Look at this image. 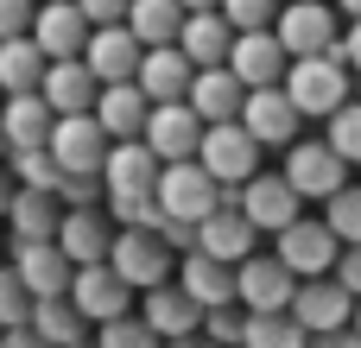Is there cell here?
Segmentation results:
<instances>
[{"mask_svg":"<svg viewBox=\"0 0 361 348\" xmlns=\"http://www.w3.org/2000/svg\"><path fill=\"white\" fill-rule=\"evenodd\" d=\"M330 235H336V247H361V184H343L330 203H324V216H317Z\"/></svg>","mask_w":361,"mask_h":348,"instance_id":"836d02e7","label":"cell"},{"mask_svg":"<svg viewBox=\"0 0 361 348\" xmlns=\"http://www.w3.org/2000/svg\"><path fill=\"white\" fill-rule=\"evenodd\" d=\"M279 95L292 101L298 120H317V114L330 120V114L349 101V70H343L336 51H324V57H292L286 76H279Z\"/></svg>","mask_w":361,"mask_h":348,"instance_id":"6da1fadb","label":"cell"},{"mask_svg":"<svg viewBox=\"0 0 361 348\" xmlns=\"http://www.w3.org/2000/svg\"><path fill=\"white\" fill-rule=\"evenodd\" d=\"M38 76H44V57L32 51V38H6L0 44V89L6 95H32Z\"/></svg>","mask_w":361,"mask_h":348,"instance_id":"d6a6232c","label":"cell"},{"mask_svg":"<svg viewBox=\"0 0 361 348\" xmlns=\"http://www.w3.org/2000/svg\"><path fill=\"white\" fill-rule=\"evenodd\" d=\"M254 241H260V235L241 222L235 190H216V216H209V222H197L190 254H203V260H216V266H241V260L254 254Z\"/></svg>","mask_w":361,"mask_h":348,"instance_id":"8fae6325","label":"cell"},{"mask_svg":"<svg viewBox=\"0 0 361 348\" xmlns=\"http://www.w3.org/2000/svg\"><path fill=\"white\" fill-rule=\"evenodd\" d=\"M76 348H95V342H76Z\"/></svg>","mask_w":361,"mask_h":348,"instance_id":"9f6ffc18","label":"cell"},{"mask_svg":"<svg viewBox=\"0 0 361 348\" xmlns=\"http://www.w3.org/2000/svg\"><path fill=\"white\" fill-rule=\"evenodd\" d=\"M349 311H355V298L336 279H305L292 292V304H286V317L305 330V342L311 336H330V330H349Z\"/></svg>","mask_w":361,"mask_h":348,"instance_id":"2e32d148","label":"cell"},{"mask_svg":"<svg viewBox=\"0 0 361 348\" xmlns=\"http://www.w3.org/2000/svg\"><path fill=\"white\" fill-rule=\"evenodd\" d=\"M70 6H76V13L89 19V32H102V25H121L133 0H70Z\"/></svg>","mask_w":361,"mask_h":348,"instance_id":"7bdbcfd3","label":"cell"},{"mask_svg":"<svg viewBox=\"0 0 361 348\" xmlns=\"http://www.w3.org/2000/svg\"><path fill=\"white\" fill-rule=\"evenodd\" d=\"M63 298H70V311H76L89 330H102V323H114V317H133V292H127L108 266H76Z\"/></svg>","mask_w":361,"mask_h":348,"instance_id":"7c38bea8","label":"cell"},{"mask_svg":"<svg viewBox=\"0 0 361 348\" xmlns=\"http://www.w3.org/2000/svg\"><path fill=\"white\" fill-rule=\"evenodd\" d=\"M57 209H102V178H57Z\"/></svg>","mask_w":361,"mask_h":348,"instance_id":"b9f144b4","label":"cell"},{"mask_svg":"<svg viewBox=\"0 0 361 348\" xmlns=\"http://www.w3.org/2000/svg\"><path fill=\"white\" fill-rule=\"evenodd\" d=\"M32 51L44 57V63H70V57H82V44H89V19L70 6V0H51V6H38L32 13Z\"/></svg>","mask_w":361,"mask_h":348,"instance_id":"e0dca14e","label":"cell"},{"mask_svg":"<svg viewBox=\"0 0 361 348\" xmlns=\"http://www.w3.org/2000/svg\"><path fill=\"white\" fill-rule=\"evenodd\" d=\"M336 57H343V70H349V76H361V19L336 38Z\"/></svg>","mask_w":361,"mask_h":348,"instance_id":"bcb514c9","label":"cell"},{"mask_svg":"<svg viewBox=\"0 0 361 348\" xmlns=\"http://www.w3.org/2000/svg\"><path fill=\"white\" fill-rule=\"evenodd\" d=\"M203 139V120L184 108V101H165V108H146V127H140V146L159 159V165H190Z\"/></svg>","mask_w":361,"mask_h":348,"instance_id":"4fadbf2b","label":"cell"},{"mask_svg":"<svg viewBox=\"0 0 361 348\" xmlns=\"http://www.w3.org/2000/svg\"><path fill=\"white\" fill-rule=\"evenodd\" d=\"M279 6H286V0H279Z\"/></svg>","mask_w":361,"mask_h":348,"instance_id":"680465c9","label":"cell"},{"mask_svg":"<svg viewBox=\"0 0 361 348\" xmlns=\"http://www.w3.org/2000/svg\"><path fill=\"white\" fill-rule=\"evenodd\" d=\"M190 63L178 57V44H165V51H140V70H133V89L146 95V108H165V101H184V89H190Z\"/></svg>","mask_w":361,"mask_h":348,"instance_id":"603a6c76","label":"cell"},{"mask_svg":"<svg viewBox=\"0 0 361 348\" xmlns=\"http://www.w3.org/2000/svg\"><path fill=\"white\" fill-rule=\"evenodd\" d=\"M336 13H349V25L361 19V0H336Z\"/></svg>","mask_w":361,"mask_h":348,"instance_id":"f5cc1de1","label":"cell"},{"mask_svg":"<svg viewBox=\"0 0 361 348\" xmlns=\"http://www.w3.org/2000/svg\"><path fill=\"white\" fill-rule=\"evenodd\" d=\"M235 209H241V222H247L254 235H286V228L305 216V203L292 197V184H286L279 171H254V178L235 190Z\"/></svg>","mask_w":361,"mask_h":348,"instance_id":"8992f818","label":"cell"},{"mask_svg":"<svg viewBox=\"0 0 361 348\" xmlns=\"http://www.w3.org/2000/svg\"><path fill=\"white\" fill-rule=\"evenodd\" d=\"M273 38H279L286 57H324V51H336L343 25L324 0H286L279 19H273Z\"/></svg>","mask_w":361,"mask_h":348,"instance_id":"5b68a950","label":"cell"},{"mask_svg":"<svg viewBox=\"0 0 361 348\" xmlns=\"http://www.w3.org/2000/svg\"><path fill=\"white\" fill-rule=\"evenodd\" d=\"M32 317V298H25V285L13 279V266H0V330H19Z\"/></svg>","mask_w":361,"mask_h":348,"instance_id":"60d3db41","label":"cell"},{"mask_svg":"<svg viewBox=\"0 0 361 348\" xmlns=\"http://www.w3.org/2000/svg\"><path fill=\"white\" fill-rule=\"evenodd\" d=\"M6 222H13V241H51V235H57V222H63V209H57V197H51V190H13Z\"/></svg>","mask_w":361,"mask_h":348,"instance_id":"1f68e13d","label":"cell"},{"mask_svg":"<svg viewBox=\"0 0 361 348\" xmlns=\"http://www.w3.org/2000/svg\"><path fill=\"white\" fill-rule=\"evenodd\" d=\"M292 292H298V279L273 254H247L235 266V311H247V317H279L292 304Z\"/></svg>","mask_w":361,"mask_h":348,"instance_id":"9c48e42d","label":"cell"},{"mask_svg":"<svg viewBox=\"0 0 361 348\" xmlns=\"http://www.w3.org/2000/svg\"><path fill=\"white\" fill-rule=\"evenodd\" d=\"M44 152H51V165H57L63 178H95L102 159H108V139H102V127H95L89 114H63V120H51Z\"/></svg>","mask_w":361,"mask_h":348,"instance_id":"30bf717a","label":"cell"},{"mask_svg":"<svg viewBox=\"0 0 361 348\" xmlns=\"http://www.w3.org/2000/svg\"><path fill=\"white\" fill-rule=\"evenodd\" d=\"M305 348H361V336H349V330H330V336H311Z\"/></svg>","mask_w":361,"mask_h":348,"instance_id":"7dc6e473","label":"cell"},{"mask_svg":"<svg viewBox=\"0 0 361 348\" xmlns=\"http://www.w3.org/2000/svg\"><path fill=\"white\" fill-rule=\"evenodd\" d=\"M44 108H51V120H63V114H89L95 108V76L70 57V63H44V76H38V89H32Z\"/></svg>","mask_w":361,"mask_h":348,"instance_id":"cb8c5ba5","label":"cell"},{"mask_svg":"<svg viewBox=\"0 0 361 348\" xmlns=\"http://www.w3.org/2000/svg\"><path fill=\"white\" fill-rule=\"evenodd\" d=\"M25 330H32L44 348H76V342H89V323L70 311V298H32Z\"/></svg>","mask_w":361,"mask_h":348,"instance_id":"4dcf8cb0","label":"cell"},{"mask_svg":"<svg viewBox=\"0 0 361 348\" xmlns=\"http://www.w3.org/2000/svg\"><path fill=\"white\" fill-rule=\"evenodd\" d=\"M330 279H336V285H343V292H349V298L361 304V247H343V254H336Z\"/></svg>","mask_w":361,"mask_h":348,"instance_id":"f6af8a7d","label":"cell"},{"mask_svg":"<svg viewBox=\"0 0 361 348\" xmlns=\"http://www.w3.org/2000/svg\"><path fill=\"white\" fill-rule=\"evenodd\" d=\"M6 159H13V171H6L13 190H57V178H63L44 146H38V152H6Z\"/></svg>","mask_w":361,"mask_h":348,"instance_id":"74e56055","label":"cell"},{"mask_svg":"<svg viewBox=\"0 0 361 348\" xmlns=\"http://www.w3.org/2000/svg\"><path fill=\"white\" fill-rule=\"evenodd\" d=\"M38 6H51V0H38Z\"/></svg>","mask_w":361,"mask_h":348,"instance_id":"6f0895ef","label":"cell"},{"mask_svg":"<svg viewBox=\"0 0 361 348\" xmlns=\"http://www.w3.org/2000/svg\"><path fill=\"white\" fill-rule=\"evenodd\" d=\"M184 13H216V0H178Z\"/></svg>","mask_w":361,"mask_h":348,"instance_id":"816d5d0a","label":"cell"},{"mask_svg":"<svg viewBox=\"0 0 361 348\" xmlns=\"http://www.w3.org/2000/svg\"><path fill=\"white\" fill-rule=\"evenodd\" d=\"M324 146H330V152H336L349 171L361 165V101H343V108L330 114V133H324Z\"/></svg>","mask_w":361,"mask_h":348,"instance_id":"d590c367","label":"cell"},{"mask_svg":"<svg viewBox=\"0 0 361 348\" xmlns=\"http://www.w3.org/2000/svg\"><path fill=\"white\" fill-rule=\"evenodd\" d=\"M121 25H127V38H133L140 51H165V44H178L184 6H178V0H133Z\"/></svg>","mask_w":361,"mask_h":348,"instance_id":"f1b7e54d","label":"cell"},{"mask_svg":"<svg viewBox=\"0 0 361 348\" xmlns=\"http://www.w3.org/2000/svg\"><path fill=\"white\" fill-rule=\"evenodd\" d=\"M241 348H305V330L279 311V317H247L241 323Z\"/></svg>","mask_w":361,"mask_h":348,"instance_id":"e575fe53","label":"cell"},{"mask_svg":"<svg viewBox=\"0 0 361 348\" xmlns=\"http://www.w3.org/2000/svg\"><path fill=\"white\" fill-rule=\"evenodd\" d=\"M190 165H197L216 190H241V184L260 171V146H254L235 120H222V127H203V139H197Z\"/></svg>","mask_w":361,"mask_h":348,"instance_id":"7a4b0ae2","label":"cell"},{"mask_svg":"<svg viewBox=\"0 0 361 348\" xmlns=\"http://www.w3.org/2000/svg\"><path fill=\"white\" fill-rule=\"evenodd\" d=\"M241 323H247V311H235V304H222V311H203V342L209 348H241Z\"/></svg>","mask_w":361,"mask_h":348,"instance_id":"ab89813d","label":"cell"},{"mask_svg":"<svg viewBox=\"0 0 361 348\" xmlns=\"http://www.w3.org/2000/svg\"><path fill=\"white\" fill-rule=\"evenodd\" d=\"M6 203H13V178H6V165H0V216H6Z\"/></svg>","mask_w":361,"mask_h":348,"instance_id":"681fc988","label":"cell"},{"mask_svg":"<svg viewBox=\"0 0 361 348\" xmlns=\"http://www.w3.org/2000/svg\"><path fill=\"white\" fill-rule=\"evenodd\" d=\"M286 184H292V197L298 203H330L343 184H349V165L324 146V139H292L286 146V171H279Z\"/></svg>","mask_w":361,"mask_h":348,"instance_id":"277c9868","label":"cell"},{"mask_svg":"<svg viewBox=\"0 0 361 348\" xmlns=\"http://www.w3.org/2000/svg\"><path fill=\"white\" fill-rule=\"evenodd\" d=\"M216 19H222L228 32H273L279 0H216Z\"/></svg>","mask_w":361,"mask_h":348,"instance_id":"8d00e7d4","label":"cell"},{"mask_svg":"<svg viewBox=\"0 0 361 348\" xmlns=\"http://www.w3.org/2000/svg\"><path fill=\"white\" fill-rule=\"evenodd\" d=\"M108 273H114L127 292H152V285H171L178 254H171L159 235H146V228H121L114 247H108Z\"/></svg>","mask_w":361,"mask_h":348,"instance_id":"3957f363","label":"cell"},{"mask_svg":"<svg viewBox=\"0 0 361 348\" xmlns=\"http://www.w3.org/2000/svg\"><path fill=\"white\" fill-rule=\"evenodd\" d=\"M159 348H209L203 336H178V342H159Z\"/></svg>","mask_w":361,"mask_h":348,"instance_id":"f907efd6","label":"cell"},{"mask_svg":"<svg viewBox=\"0 0 361 348\" xmlns=\"http://www.w3.org/2000/svg\"><path fill=\"white\" fill-rule=\"evenodd\" d=\"M286 51H279V38L273 32H235V44H228V76L241 82V89H279V76H286Z\"/></svg>","mask_w":361,"mask_h":348,"instance_id":"ac0fdd59","label":"cell"},{"mask_svg":"<svg viewBox=\"0 0 361 348\" xmlns=\"http://www.w3.org/2000/svg\"><path fill=\"white\" fill-rule=\"evenodd\" d=\"M0 348H44V342H38V336L19 323V330H0Z\"/></svg>","mask_w":361,"mask_h":348,"instance_id":"c3c4849f","label":"cell"},{"mask_svg":"<svg viewBox=\"0 0 361 348\" xmlns=\"http://www.w3.org/2000/svg\"><path fill=\"white\" fill-rule=\"evenodd\" d=\"M76 63L95 76V89H114V82H133V70H140V44L127 38V25H102V32H89V44H82Z\"/></svg>","mask_w":361,"mask_h":348,"instance_id":"ffe728a7","label":"cell"},{"mask_svg":"<svg viewBox=\"0 0 361 348\" xmlns=\"http://www.w3.org/2000/svg\"><path fill=\"white\" fill-rule=\"evenodd\" d=\"M89 342H95V348H159V336H152L140 317H114V323L89 330Z\"/></svg>","mask_w":361,"mask_h":348,"instance_id":"f35d334b","label":"cell"},{"mask_svg":"<svg viewBox=\"0 0 361 348\" xmlns=\"http://www.w3.org/2000/svg\"><path fill=\"white\" fill-rule=\"evenodd\" d=\"M349 336H361V304H355V311H349Z\"/></svg>","mask_w":361,"mask_h":348,"instance_id":"db71d44e","label":"cell"},{"mask_svg":"<svg viewBox=\"0 0 361 348\" xmlns=\"http://www.w3.org/2000/svg\"><path fill=\"white\" fill-rule=\"evenodd\" d=\"M178 292L197 311H222V304H235V266H216L203 254H184L178 260Z\"/></svg>","mask_w":361,"mask_h":348,"instance_id":"83f0119b","label":"cell"},{"mask_svg":"<svg viewBox=\"0 0 361 348\" xmlns=\"http://www.w3.org/2000/svg\"><path fill=\"white\" fill-rule=\"evenodd\" d=\"M0 159H6V139H0Z\"/></svg>","mask_w":361,"mask_h":348,"instance_id":"11a10c76","label":"cell"},{"mask_svg":"<svg viewBox=\"0 0 361 348\" xmlns=\"http://www.w3.org/2000/svg\"><path fill=\"white\" fill-rule=\"evenodd\" d=\"M241 101H247V89H241L228 70H197V76H190V89H184V108H190L203 127L235 120V114H241Z\"/></svg>","mask_w":361,"mask_h":348,"instance_id":"d4e9b609","label":"cell"},{"mask_svg":"<svg viewBox=\"0 0 361 348\" xmlns=\"http://www.w3.org/2000/svg\"><path fill=\"white\" fill-rule=\"evenodd\" d=\"M152 203H159V216H165V222L197 228V222H209V216H216V184H209L197 165H159Z\"/></svg>","mask_w":361,"mask_h":348,"instance_id":"52a82bcc","label":"cell"},{"mask_svg":"<svg viewBox=\"0 0 361 348\" xmlns=\"http://www.w3.org/2000/svg\"><path fill=\"white\" fill-rule=\"evenodd\" d=\"M51 247L63 254V266H70V273H76V266H108L114 222H108L102 209H63V222H57Z\"/></svg>","mask_w":361,"mask_h":348,"instance_id":"9a60e30c","label":"cell"},{"mask_svg":"<svg viewBox=\"0 0 361 348\" xmlns=\"http://www.w3.org/2000/svg\"><path fill=\"white\" fill-rule=\"evenodd\" d=\"M159 342H178V336H197L203 330V311L178 292V285H152V292H140V311H133Z\"/></svg>","mask_w":361,"mask_h":348,"instance_id":"7402d4cb","label":"cell"},{"mask_svg":"<svg viewBox=\"0 0 361 348\" xmlns=\"http://www.w3.org/2000/svg\"><path fill=\"white\" fill-rule=\"evenodd\" d=\"M102 203H133V197H152V184H159V159L140 146V139H121V146H108V159H102Z\"/></svg>","mask_w":361,"mask_h":348,"instance_id":"5bb4252c","label":"cell"},{"mask_svg":"<svg viewBox=\"0 0 361 348\" xmlns=\"http://www.w3.org/2000/svg\"><path fill=\"white\" fill-rule=\"evenodd\" d=\"M235 127L267 152V146H292L298 139V114H292V101L279 95V89H247V101H241V114H235Z\"/></svg>","mask_w":361,"mask_h":348,"instance_id":"d6986e66","label":"cell"},{"mask_svg":"<svg viewBox=\"0 0 361 348\" xmlns=\"http://www.w3.org/2000/svg\"><path fill=\"white\" fill-rule=\"evenodd\" d=\"M273 241H279V247H273V260H279L298 285H305V279H330V266H336V254H343V247H336V235H330L317 216H298V222H292L286 235H273Z\"/></svg>","mask_w":361,"mask_h":348,"instance_id":"ba28073f","label":"cell"},{"mask_svg":"<svg viewBox=\"0 0 361 348\" xmlns=\"http://www.w3.org/2000/svg\"><path fill=\"white\" fill-rule=\"evenodd\" d=\"M13 279L25 285V298H63L70 292V266L51 241H13Z\"/></svg>","mask_w":361,"mask_h":348,"instance_id":"44dd1931","label":"cell"},{"mask_svg":"<svg viewBox=\"0 0 361 348\" xmlns=\"http://www.w3.org/2000/svg\"><path fill=\"white\" fill-rule=\"evenodd\" d=\"M89 120L102 127V139H108V146H121V139H140V127H146V95H140L133 82L95 89V108H89Z\"/></svg>","mask_w":361,"mask_h":348,"instance_id":"484cf974","label":"cell"},{"mask_svg":"<svg viewBox=\"0 0 361 348\" xmlns=\"http://www.w3.org/2000/svg\"><path fill=\"white\" fill-rule=\"evenodd\" d=\"M44 133H51V108H44L38 95H6V108H0V139H6V152H38Z\"/></svg>","mask_w":361,"mask_h":348,"instance_id":"f546056e","label":"cell"},{"mask_svg":"<svg viewBox=\"0 0 361 348\" xmlns=\"http://www.w3.org/2000/svg\"><path fill=\"white\" fill-rule=\"evenodd\" d=\"M32 13H38V0H0V44L6 38H25L32 32Z\"/></svg>","mask_w":361,"mask_h":348,"instance_id":"ee69618b","label":"cell"},{"mask_svg":"<svg viewBox=\"0 0 361 348\" xmlns=\"http://www.w3.org/2000/svg\"><path fill=\"white\" fill-rule=\"evenodd\" d=\"M228 44H235V32H228L216 13H184V25H178V57H184L190 70H222V63H228Z\"/></svg>","mask_w":361,"mask_h":348,"instance_id":"4316f807","label":"cell"}]
</instances>
